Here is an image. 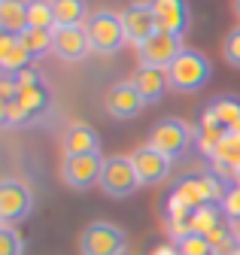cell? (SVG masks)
Here are the masks:
<instances>
[{
    "mask_svg": "<svg viewBox=\"0 0 240 255\" xmlns=\"http://www.w3.org/2000/svg\"><path fill=\"white\" fill-rule=\"evenodd\" d=\"M195 134H198V128L186 125L183 119H161L152 128V134H149V146L164 152L170 161H179V158L189 155Z\"/></svg>",
    "mask_w": 240,
    "mask_h": 255,
    "instance_id": "cell-3",
    "label": "cell"
},
{
    "mask_svg": "<svg viewBox=\"0 0 240 255\" xmlns=\"http://www.w3.org/2000/svg\"><path fill=\"white\" fill-rule=\"evenodd\" d=\"M219 216H225L222 213V207L219 204H201L198 210H192V216H189V228L195 231V234H213L222 222H219Z\"/></svg>",
    "mask_w": 240,
    "mask_h": 255,
    "instance_id": "cell-21",
    "label": "cell"
},
{
    "mask_svg": "<svg viewBox=\"0 0 240 255\" xmlns=\"http://www.w3.org/2000/svg\"><path fill=\"white\" fill-rule=\"evenodd\" d=\"M231 255H240V246H237V249H234V252H231Z\"/></svg>",
    "mask_w": 240,
    "mask_h": 255,
    "instance_id": "cell-32",
    "label": "cell"
},
{
    "mask_svg": "<svg viewBox=\"0 0 240 255\" xmlns=\"http://www.w3.org/2000/svg\"><path fill=\"white\" fill-rule=\"evenodd\" d=\"M31 61H34V55L24 49L21 37L0 34V70H3V76H15V73L27 70Z\"/></svg>",
    "mask_w": 240,
    "mask_h": 255,
    "instance_id": "cell-15",
    "label": "cell"
},
{
    "mask_svg": "<svg viewBox=\"0 0 240 255\" xmlns=\"http://www.w3.org/2000/svg\"><path fill=\"white\" fill-rule=\"evenodd\" d=\"M52 3V15H55V27H76L88 21L85 0H49Z\"/></svg>",
    "mask_w": 240,
    "mask_h": 255,
    "instance_id": "cell-20",
    "label": "cell"
},
{
    "mask_svg": "<svg viewBox=\"0 0 240 255\" xmlns=\"http://www.w3.org/2000/svg\"><path fill=\"white\" fill-rule=\"evenodd\" d=\"M15 104L27 113V119H40L49 107H52V91L46 88V82H37V85H24V88H18V94H15Z\"/></svg>",
    "mask_w": 240,
    "mask_h": 255,
    "instance_id": "cell-18",
    "label": "cell"
},
{
    "mask_svg": "<svg viewBox=\"0 0 240 255\" xmlns=\"http://www.w3.org/2000/svg\"><path fill=\"white\" fill-rule=\"evenodd\" d=\"M27 21H31V27L55 30V15L49 0H27Z\"/></svg>",
    "mask_w": 240,
    "mask_h": 255,
    "instance_id": "cell-23",
    "label": "cell"
},
{
    "mask_svg": "<svg viewBox=\"0 0 240 255\" xmlns=\"http://www.w3.org/2000/svg\"><path fill=\"white\" fill-rule=\"evenodd\" d=\"M152 15L158 21V30L173 37H183L189 30V3L186 0H149Z\"/></svg>",
    "mask_w": 240,
    "mask_h": 255,
    "instance_id": "cell-13",
    "label": "cell"
},
{
    "mask_svg": "<svg viewBox=\"0 0 240 255\" xmlns=\"http://www.w3.org/2000/svg\"><path fill=\"white\" fill-rule=\"evenodd\" d=\"M234 12H237V18H240V0H234Z\"/></svg>",
    "mask_w": 240,
    "mask_h": 255,
    "instance_id": "cell-30",
    "label": "cell"
},
{
    "mask_svg": "<svg viewBox=\"0 0 240 255\" xmlns=\"http://www.w3.org/2000/svg\"><path fill=\"white\" fill-rule=\"evenodd\" d=\"M128 237L113 222H92L79 234V255H125Z\"/></svg>",
    "mask_w": 240,
    "mask_h": 255,
    "instance_id": "cell-5",
    "label": "cell"
},
{
    "mask_svg": "<svg viewBox=\"0 0 240 255\" xmlns=\"http://www.w3.org/2000/svg\"><path fill=\"white\" fill-rule=\"evenodd\" d=\"M21 43H24V49L31 52L34 61H37V58H43V55L52 52V30H46V27H27L24 34H21Z\"/></svg>",
    "mask_w": 240,
    "mask_h": 255,
    "instance_id": "cell-22",
    "label": "cell"
},
{
    "mask_svg": "<svg viewBox=\"0 0 240 255\" xmlns=\"http://www.w3.org/2000/svg\"><path fill=\"white\" fill-rule=\"evenodd\" d=\"M222 58H225L228 67L240 70V24H237V27H231L228 34H225V43H222Z\"/></svg>",
    "mask_w": 240,
    "mask_h": 255,
    "instance_id": "cell-26",
    "label": "cell"
},
{
    "mask_svg": "<svg viewBox=\"0 0 240 255\" xmlns=\"http://www.w3.org/2000/svg\"><path fill=\"white\" fill-rule=\"evenodd\" d=\"M0 255H24V237L12 225L0 228Z\"/></svg>",
    "mask_w": 240,
    "mask_h": 255,
    "instance_id": "cell-25",
    "label": "cell"
},
{
    "mask_svg": "<svg viewBox=\"0 0 240 255\" xmlns=\"http://www.w3.org/2000/svg\"><path fill=\"white\" fill-rule=\"evenodd\" d=\"M201 125H219L225 128V131H234V128H240V101L237 98H219L207 107Z\"/></svg>",
    "mask_w": 240,
    "mask_h": 255,
    "instance_id": "cell-17",
    "label": "cell"
},
{
    "mask_svg": "<svg viewBox=\"0 0 240 255\" xmlns=\"http://www.w3.org/2000/svg\"><path fill=\"white\" fill-rule=\"evenodd\" d=\"M152 255H179V249H176V246H158Z\"/></svg>",
    "mask_w": 240,
    "mask_h": 255,
    "instance_id": "cell-29",
    "label": "cell"
},
{
    "mask_svg": "<svg viewBox=\"0 0 240 255\" xmlns=\"http://www.w3.org/2000/svg\"><path fill=\"white\" fill-rule=\"evenodd\" d=\"M234 185H237V188H240V173H237V179H234Z\"/></svg>",
    "mask_w": 240,
    "mask_h": 255,
    "instance_id": "cell-31",
    "label": "cell"
},
{
    "mask_svg": "<svg viewBox=\"0 0 240 255\" xmlns=\"http://www.w3.org/2000/svg\"><path fill=\"white\" fill-rule=\"evenodd\" d=\"M34 210V191L24 182L6 176L0 182V222L3 225H15V222L27 219Z\"/></svg>",
    "mask_w": 240,
    "mask_h": 255,
    "instance_id": "cell-8",
    "label": "cell"
},
{
    "mask_svg": "<svg viewBox=\"0 0 240 255\" xmlns=\"http://www.w3.org/2000/svg\"><path fill=\"white\" fill-rule=\"evenodd\" d=\"M176 249H179V255H213V243H210V237L195 234V231H189L186 237H179Z\"/></svg>",
    "mask_w": 240,
    "mask_h": 255,
    "instance_id": "cell-24",
    "label": "cell"
},
{
    "mask_svg": "<svg viewBox=\"0 0 240 255\" xmlns=\"http://www.w3.org/2000/svg\"><path fill=\"white\" fill-rule=\"evenodd\" d=\"M88 30V40H92V52L95 55H116L122 49L125 40V27H122V15L113 12V9H98L88 15L85 21Z\"/></svg>",
    "mask_w": 240,
    "mask_h": 255,
    "instance_id": "cell-2",
    "label": "cell"
},
{
    "mask_svg": "<svg viewBox=\"0 0 240 255\" xmlns=\"http://www.w3.org/2000/svg\"><path fill=\"white\" fill-rule=\"evenodd\" d=\"M0 125L3 128H12V125H31L27 113L15 104V101H3V110H0Z\"/></svg>",
    "mask_w": 240,
    "mask_h": 255,
    "instance_id": "cell-27",
    "label": "cell"
},
{
    "mask_svg": "<svg viewBox=\"0 0 240 255\" xmlns=\"http://www.w3.org/2000/svg\"><path fill=\"white\" fill-rule=\"evenodd\" d=\"M52 55L64 64H79L92 55V40H88L85 24L76 27H55L52 30Z\"/></svg>",
    "mask_w": 240,
    "mask_h": 255,
    "instance_id": "cell-10",
    "label": "cell"
},
{
    "mask_svg": "<svg viewBox=\"0 0 240 255\" xmlns=\"http://www.w3.org/2000/svg\"><path fill=\"white\" fill-rule=\"evenodd\" d=\"M107 158L98 155H64L61 158V179L67 188L73 191H85L95 182H101V170H104Z\"/></svg>",
    "mask_w": 240,
    "mask_h": 255,
    "instance_id": "cell-7",
    "label": "cell"
},
{
    "mask_svg": "<svg viewBox=\"0 0 240 255\" xmlns=\"http://www.w3.org/2000/svg\"><path fill=\"white\" fill-rule=\"evenodd\" d=\"M210 73H213V67H210V58L204 52L183 49V52H179V58L170 64L167 79H170V88L173 91H179V94H195V91H201L210 82Z\"/></svg>",
    "mask_w": 240,
    "mask_h": 255,
    "instance_id": "cell-1",
    "label": "cell"
},
{
    "mask_svg": "<svg viewBox=\"0 0 240 255\" xmlns=\"http://www.w3.org/2000/svg\"><path fill=\"white\" fill-rule=\"evenodd\" d=\"M98 185H101V191L107 198H131L140 188V176H137V167L131 161V155H110L104 161Z\"/></svg>",
    "mask_w": 240,
    "mask_h": 255,
    "instance_id": "cell-4",
    "label": "cell"
},
{
    "mask_svg": "<svg viewBox=\"0 0 240 255\" xmlns=\"http://www.w3.org/2000/svg\"><path fill=\"white\" fill-rule=\"evenodd\" d=\"M183 37L164 34V30H155L143 46H137V61L140 67H155V70H170V64L179 58L183 52Z\"/></svg>",
    "mask_w": 240,
    "mask_h": 255,
    "instance_id": "cell-6",
    "label": "cell"
},
{
    "mask_svg": "<svg viewBox=\"0 0 240 255\" xmlns=\"http://www.w3.org/2000/svg\"><path fill=\"white\" fill-rule=\"evenodd\" d=\"M131 161H134V167H137L140 185H149V188L167 182L170 173H173V164H176V161H170L164 152L152 149L149 143H143V146H137V149L131 152Z\"/></svg>",
    "mask_w": 240,
    "mask_h": 255,
    "instance_id": "cell-9",
    "label": "cell"
},
{
    "mask_svg": "<svg viewBox=\"0 0 240 255\" xmlns=\"http://www.w3.org/2000/svg\"><path fill=\"white\" fill-rule=\"evenodd\" d=\"M219 207H222V213H225V216L240 219V188H237V185H231V188L225 191V195H222Z\"/></svg>",
    "mask_w": 240,
    "mask_h": 255,
    "instance_id": "cell-28",
    "label": "cell"
},
{
    "mask_svg": "<svg viewBox=\"0 0 240 255\" xmlns=\"http://www.w3.org/2000/svg\"><path fill=\"white\" fill-rule=\"evenodd\" d=\"M31 27L27 21V3L24 0H0V34L21 37Z\"/></svg>",
    "mask_w": 240,
    "mask_h": 255,
    "instance_id": "cell-19",
    "label": "cell"
},
{
    "mask_svg": "<svg viewBox=\"0 0 240 255\" xmlns=\"http://www.w3.org/2000/svg\"><path fill=\"white\" fill-rule=\"evenodd\" d=\"M143 107H146V101H143V94L137 91L134 79L116 82V85H110L107 94H104V110H107V116H113V119H119V122L137 119V116L143 113Z\"/></svg>",
    "mask_w": 240,
    "mask_h": 255,
    "instance_id": "cell-11",
    "label": "cell"
},
{
    "mask_svg": "<svg viewBox=\"0 0 240 255\" xmlns=\"http://www.w3.org/2000/svg\"><path fill=\"white\" fill-rule=\"evenodd\" d=\"M122 27H125V40L134 46H143L149 37L158 30V21L152 15V6L149 0H140V3H131L122 9Z\"/></svg>",
    "mask_w": 240,
    "mask_h": 255,
    "instance_id": "cell-12",
    "label": "cell"
},
{
    "mask_svg": "<svg viewBox=\"0 0 240 255\" xmlns=\"http://www.w3.org/2000/svg\"><path fill=\"white\" fill-rule=\"evenodd\" d=\"M134 85H137V91L143 94L146 107H152V104H158V101L164 98V94H167V88H170V79H167V70L140 67V70L134 73Z\"/></svg>",
    "mask_w": 240,
    "mask_h": 255,
    "instance_id": "cell-16",
    "label": "cell"
},
{
    "mask_svg": "<svg viewBox=\"0 0 240 255\" xmlns=\"http://www.w3.org/2000/svg\"><path fill=\"white\" fill-rule=\"evenodd\" d=\"M61 149H64V155H98L101 152V137L92 125L73 122L61 134Z\"/></svg>",
    "mask_w": 240,
    "mask_h": 255,
    "instance_id": "cell-14",
    "label": "cell"
}]
</instances>
